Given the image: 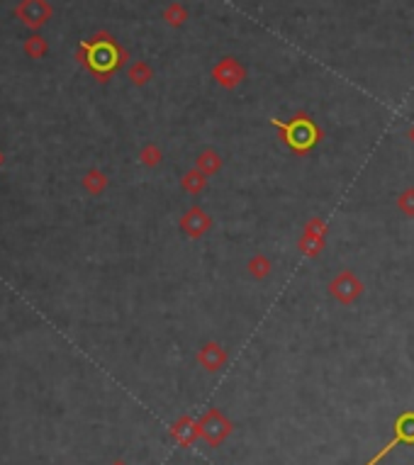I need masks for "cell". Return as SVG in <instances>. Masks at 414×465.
<instances>
[{"mask_svg": "<svg viewBox=\"0 0 414 465\" xmlns=\"http://www.w3.org/2000/svg\"><path fill=\"white\" fill-rule=\"evenodd\" d=\"M270 124L280 132V142L297 156H304L309 149L317 146L325 139V132L320 129V124L307 112H295L290 122H280V119L270 117Z\"/></svg>", "mask_w": 414, "mask_h": 465, "instance_id": "obj_1", "label": "cell"}, {"mask_svg": "<svg viewBox=\"0 0 414 465\" xmlns=\"http://www.w3.org/2000/svg\"><path fill=\"white\" fill-rule=\"evenodd\" d=\"M125 64V51L115 44L112 40H100L90 46L88 51V66L98 76H107L117 69V66Z\"/></svg>", "mask_w": 414, "mask_h": 465, "instance_id": "obj_2", "label": "cell"}, {"mask_svg": "<svg viewBox=\"0 0 414 465\" xmlns=\"http://www.w3.org/2000/svg\"><path fill=\"white\" fill-rule=\"evenodd\" d=\"M327 290H329V295L334 297L339 305L349 307V305H354V302L361 300V295L365 292V287H363V280H361L354 271H339L329 280Z\"/></svg>", "mask_w": 414, "mask_h": 465, "instance_id": "obj_3", "label": "cell"}, {"mask_svg": "<svg viewBox=\"0 0 414 465\" xmlns=\"http://www.w3.org/2000/svg\"><path fill=\"white\" fill-rule=\"evenodd\" d=\"M212 78H215V83L222 85L225 90H234L236 85L244 83L246 69L236 59H232V56H225V59L217 61V64L212 66Z\"/></svg>", "mask_w": 414, "mask_h": 465, "instance_id": "obj_4", "label": "cell"}, {"mask_svg": "<svg viewBox=\"0 0 414 465\" xmlns=\"http://www.w3.org/2000/svg\"><path fill=\"white\" fill-rule=\"evenodd\" d=\"M180 232L190 239H200L212 229V217L207 214V210H202L200 205L185 210V214L180 217Z\"/></svg>", "mask_w": 414, "mask_h": 465, "instance_id": "obj_5", "label": "cell"}, {"mask_svg": "<svg viewBox=\"0 0 414 465\" xmlns=\"http://www.w3.org/2000/svg\"><path fill=\"white\" fill-rule=\"evenodd\" d=\"M402 441H404V443H414V412H407V414L399 416L397 424H395V439L390 441V443L385 446V448L380 450V453L375 455V458L370 460V463H365V465H375L380 458H383L385 453H388V450H393L395 446L402 443Z\"/></svg>", "mask_w": 414, "mask_h": 465, "instance_id": "obj_6", "label": "cell"}, {"mask_svg": "<svg viewBox=\"0 0 414 465\" xmlns=\"http://www.w3.org/2000/svg\"><path fill=\"white\" fill-rule=\"evenodd\" d=\"M198 363L205 368L207 373H217L222 366L227 363V351L222 344L217 341H207L202 348L198 351Z\"/></svg>", "mask_w": 414, "mask_h": 465, "instance_id": "obj_7", "label": "cell"}, {"mask_svg": "<svg viewBox=\"0 0 414 465\" xmlns=\"http://www.w3.org/2000/svg\"><path fill=\"white\" fill-rule=\"evenodd\" d=\"M202 431H205V436L210 439V443H220V441L230 434V424H227L222 414L210 412V414L202 419Z\"/></svg>", "mask_w": 414, "mask_h": 465, "instance_id": "obj_8", "label": "cell"}, {"mask_svg": "<svg viewBox=\"0 0 414 465\" xmlns=\"http://www.w3.org/2000/svg\"><path fill=\"white\" fill-rule=\"evenodd\" d=\"M222 164H225V161H222V156L215 151V149H205V151L198 153V159H195V169H198L200 174L207 176V178L215 176V174H220Z\"/></svg>", "mask_w": 414, "mask_h": 465, "instance_id": "obj_9", "label": "cell"}, {"mask_svg": "<svg viewBox=\"0 0 414 465\" xmlns=\"http://www.w3.org/2000/svg\"><path fill=\"white\" fill-rule=\"evenodd\" d=\"M246 271L254 280H266V278L273 273V261H270L266 253H254L246 263Z\"/></svg>", "mask_w": 414, "mask_h": 465, "instance_id": "obj_10", "label": "cell"}, {"mask_svg": "<svg viewBox=\"0 0 414 465\" xmlns=\"http://www.w3.org/2000/svg\"><path fill=\"white\" fill-rule=\"evenodd\" d=\"M180 188H183L188 195H200L205 188H207V176L200 174V171L193 166V169L185 171L183 178H180Z\"/></svg>", "mask_w": 414, "mask_h": 465, "instance_id": "obj_11", "label": "cell"}, {"mask_svg": "<svg viewBox=\"0 0 414 465\" xmlns=\"http://www.w3.org/2000/svg\"><path fill=\"white\" fill-rule=\"evenodd\" d=\"M325 246H327V239H312V237H304V234H300L297 239V251L307 258H317L325 251Z\"/></svg>", "mask_w": 414, "mask_h": 465, "instance_id": "obj_12", "label": "cell"}, {"mask_svg": "<svg viewBox=\"0 0 414 465\" xmlns=\"http://www.w3.org/2000/svg\"><path fill=\"white\" fill-rule=\"evenodd\" d=\"M304 237H312V239H327L329 234V224H327L325 217H309L302 227Z\"/></svg>", "mask_w": 414, "mask_h": 465, "instance_id": "obj_13", "label": "cell"}, {"mask_svg": "<svg viewBox=\"0 0 414 465\" xmlns=\"http://www.w3.org/2000/svg\"><path fill=\"white\" fill-rule=\"evenodd\" d=\"M161 159H164V151H161V146H156V144H146L139 151V161L146 169H156V166L161 164Z\"/></svg>", "mask_w": 414, "mask_h": 465, "instance_id": "obj_14", "label": "cell"}, {"mask_svg": "<svg viewBox=\"0 0 414 465\" xmlns=\"http://www.w3.org/2000/svg\"><path fill=\"white\" fill-rule=\"evenodd\" d=\"M83 185H85V190H90L93 195H98L107 188V176L103 174V171H88V176L83 178Z\"/></svg>", "mask_w": 414, "mask_h": 465, "instance_id": "obj_15", "label": "cell"}, {"mask_svg": "<svg viewBox=\"0 0 414 465\" xmlns=\"http://www.w3.org/2000/svg\"><path fill=\"white\" fill-rule=\"evenodd\" d=\"M164 20L169 22L171 27H180L188 20V10H185V6H180V3H171L164 12Z\"/></svg>", "mask_w": 414, "mask_h": 465, "instance_id": "obj_16", "label": "cell"}, {"mask_svg": "<svg viewBox=\"0 0 414 465\" xmlns=\"http://www.w3.org/2000/svg\"><path fill=\"white\" fill-rule=\"evenodd\" d=\"M130 78L135 85H146L151 81V69L146 61H137V64L130 66Z\"/></svg>", "mask_w": 414, "mask_h": 465, "instance_id": "obj_17", "label": "cell"}, {"mask_svg": "<svg viewBox=\"0 0 414 465\" xmlns=\"http://www.w3.org/2000/svg\"><path fill=\"white\" fill-rule=\"evenodd\" d=\"M397 210L404 217H414V188H404L397 195Z\"/></svg>", "mask_w": 414, "mask_h": 465, "instance_id": "obj_18", "label": "cell"}, {"mask_svg": "<svg viewBox=\"0 0 414 465\" xmlns=\"http://www.w3.org/2000/svg\"><path fill=\"white\" fill-rule=\"evenodd\" d=\"M178 434H180V439H183L185 443H190V441L195 439V434H198V426H195L190 419H185L180 426H175V436H178Z\"/></svg>", "mask_w": 414, "mask_h": 465, "instance_id": "obj_19", "label": "cell"}, {"mask_svg": "<svg viewBox=\"0 0 414 465\" xmlns=\"http://www.w3.org/2000/svg\"><path fill=\"white\" fill-rule=\"evenodd\" d=\"M407 139H409V144H412V146H414V124L407 129Z\"/></svg>", "mask_w": 414, "mask_h": 465, "instance_id": "obj_20", "label": "cell"}]
</instances>
